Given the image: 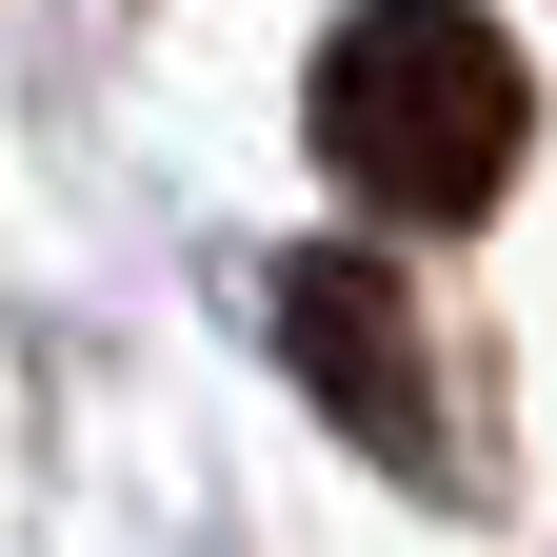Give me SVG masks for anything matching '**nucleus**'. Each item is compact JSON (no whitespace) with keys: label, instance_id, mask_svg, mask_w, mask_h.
Here are the masks:
<instances>
[{"label":"nucleus","instance_id":"f257e3e1","mask_svg":"<svg viewBox=\"0 0 557 557\" xmlns=\"http://www.w3.org/2000/svg\"><path fill=\"white\" fill-rule=\"evenodd\" d=\"M299 120H319V180H359L379 220L458 239V220H498L518 160H537V60L478 21V0H359V21L319 40Z\"/></svg>","mask_w":557,"mask_h":557},{"label":"nucleus","instance_id":"f03ea898","mask_svg":"<svg viewBox=\"0 0 557 557\" xmlns=\"http://www.w3.org/2000/svg\"><path fill=\"white\" fill-rule=\"evenodd\" d=\"M259 319H278V379H299L338 438H359L379 478H438L458 458V418H438V359H418V299L359 259V239H319V259H278L259 278Z\"/></svg>","mask_w":557,"mask_h":557}]
</instances>
